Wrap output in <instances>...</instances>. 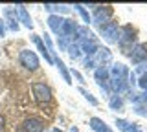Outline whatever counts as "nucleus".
<instances>
[{
  "instance_id": "f257e3e1",
  "label": "nucleus",
  "mask_w": 147,
  "mask_h": 132,
  "mask_svg": "<svg viewBox=\"0 0 147 132\" xmlns=\"http://www.w3.org/2000/svg\"><path fill=\"white\" fill-rule=\"evenodd\" d=\"M129 74H131L129 68L125 64H119V62L112 64V68H109V84L112 88L114 95H119V94L125 92V90H129V86H131L127 81Z\"/></svg>"
},
{
  "instance_id": "f03ea898",
  "label": "nucleus",
  "mask_w": 147,
  "mask_h": 132,
  "mask_svg": "<svg viewBox=\"0 0 147 132\" xmlns=\"http://www.w3.org/2000/svg\"><path fill=\"white\" fill-rule=\"evenodd\" d=\"M110 61H112V53H110V50L99 46L98 52L85 59V66L86 68H99V66H107Z\"/></svg>"
},
{
  "instance_id": "7ed1b4c3",
  "label": "nucleus",
  "mask_w": 147,
  "mask_h": 132,
  "mask_svg": "<svg viewBox=\"0 0 147 132\" xmlns=\"http://www.w3.org/2000/svg\"><path fill=\"white\" fill-rule=\"evenodd\" d=\"M134 40H136V29L132 28V26H123V28H119L116 42L125 50V52L132 46V44H134Z\"/></svg>"
},
{
  "instance_id": "20e7f679",
  "label": "nucleus",
  "mask_w": 147,
  "mask_h": 132,
  "mask_svg": "<svg viewBox=\"0 0 147 132\" xmlns=\"http://www.w3.org/2000/svg\"><path fill=\"white\" fill-rule=\"evenodd\" d=\"M31 90H33V95H35L37 103L44 105V103L52 101V88L46 83H31Z\"/></svg>"
},
{
  "instance_id": "39448f33",
  "label": "nucleus",
  "mask_w": 147,
  "mask_h": 132,
  "mask_svg": "<svg viewBox=\"0 0 147 132\" xmlns=\"http://www.w3.org/2000/svg\"><path fill=\"white\" fill-rule=\"evenodd\" d=\"M18 61H20V64L26 68V70L30 72H35L37 68H39V57H37L35 52H31V50H22L20 55H18Z\"/></svg>"
},
{
  "instance_id": "423d86ee",
  "label": "nucleus",
  "mask_w": 147,
  "mask_h": 132,
  "mask_svg": "<svg viewBox=\"0 0 147 132\" xmlns=\"http://www.w3.org/2000/svg\"><path fill=\"white\" fill-rule=\"evenodd\" d=\"M99 33H101V37H103L107 42H116L118 40V33H119V26H118V22H107V24H103V26H99Z\"/></svg>"
},
{
  "instance_id": "0eeeda50",
  "label": "nucleus",
  "mask_w": 147,
  "mask_h": 132,
  "mask_svg": "<svg viewBox=\"0 0 147 132\" xmlns=\"http://www.w3.org/2000/svg\"><path fill=\"white\" fill-rule=\"evenodd\" d=\"M112 6H98L94 11V17H92V20L96 22L98 26H103L107 24V22H110V17H112Z\"/></svg>"
},
{
  "instance_id": "6e6552de",
  "label": "nucleus",
  "mask_w": 147,
  "mask_h": 132,
  "mask_svg": "<svg viewBox=\"0 0 147 132\" xmlns=\"http://www.w3.org/2000/svg\"><path fill=\"white\" fill-rule=\"evenodd\" d=\"M94 79H96V83H98V86H99L101 90L109 92V68H107V66H99V68H96V72H94Z\"/></svg>"
},
{
  "instance_id": "1a4fd4ad",
  "label": "nucleus",
  "mask_w": 147,
  "mask_h": 132,
  "mask_svg": "<svg viewBox=\"0 0 147 132\" xmlns=\"http://www.w3.org/2000/svg\"><path fill=\"white\" fill-rule=\"evenodd\" d=\"M44 129H46L44 121L37 119V117H30V119L22 123V130L24 132H44Z\"/></svg>"
},
{
  "instance_id": "9d476101",
  "label": "nucleus",
  "mask_w": 147,
  "mask_h": 132,
  "mask_svg": "<svg viewBox=\"0 0 147 132\" xmlns=\"http://www.w3.org/2000/svg\"><path fill=\"white\" fill-rule=\"evenodd\" d=\"M131 59L134 64H142V62L147 61V44H136L132 48V53H131Z\"/></svg>"
},
{
  "instance_id": "9b49d317",
  "label": "nucleus",
  "mask_w": 147,
  "mask_h": 132,
  "mask_svg": "<svg viewBox=\"0 0 147 132\" xmlns=\"http://www.w3.org/2000/svg\"><path fill=\"white\" fill-rule=\"evenodd\" d=\"M118 125V129L121 130V132H144L140 129V127L136 125V123H131V121H127V119H121V117H116V121H114Z\"/></svg>"
},
{
  "instance_id": "f8f14e48",
  "label": "nucleus",
  "mask_w": 147,
  "mask_h": 132,
  "mask_svg": "<svg viewBox=\"0 0 147 132\" xmlns=\"http://www.w3.org/2000/svg\"><path fill=\"white\" fill-rule=\"evenodd\" d=\"M77 29H79V26L76 24L74 20H70V19H64V22H63V28H61V37H72L74 33H77Z\"/></svg>"
},
{
  "instance_id": "ddd939ff",
  "label": "nucleus",
  "mask_w": 147,
  "mask_h": 132,
  "mask_svg": "<svg viewBox=\"0 0 147 132\" xmlns=\"http://www.w3.org/2000/svg\"><path fill=\"white\" fill-rule=\"evenodd\" d=\"M90 129L94 132H114L101 117H90Z\"/></svg>"
},
{
  "instance_id": "4468645a",
  "label": "nucleus",
  "mask_w": 147,
  "mask_h": 132,
  "mask_svg": "<svg viewBox=\"0 0 147 132\" xmlns=\"http://www.w3.org/2000/svg\"><path fill=\"white\" fill-rule=\"evenodd\" d=\"M31 40H33L35 42V46L39 48V52L42 53V57L46 59V62H50V64H52L53 62V59H52V55H50V52H48V48L44 46V42H42V39L39 37V35H31Z\"/></svg>"
},
{
  "instance_id": "2eb2a0df",
  "label": "nucleus",
  "mask_w": 147,
  "mask_h": 132,
  "mask_svg": "<svg viewBox=\"0 0 147 132\" xmlns=\"http://www.w3.org/2000/svg\"><path fill=\"white\" fill-rule=\"evenodd\" d=\"M52 59H53V62H55V66L59 68V72H61V75H63V79L66 81V84H72V77H70V72L66 70V66H64V62L59 59V55L57 53H53L52 55Z\"/></svg>"
},
{
  "instance_id": "dca6fc26",
  "label": "nucleus",
  "mask_w": 147,
  "mask_h": 132,
  "mask_svg": "<svg viewBox=\"0 0 147 132\" xmlns=\"http://www.w3.org/2000/svg\"><path fill=\"white\" fill-rule=\"evenodd\" d=\"M17 13H18V19H20V22L26 26L28 29L33 28V22H31V17H30V13H28L26 6H17Z\"/></svg>"
},
{
  "instance_id": "f3484780",
  "label": "nucleus",
  "mask_w": 147,
  "mask_h": 132,
  "mask_svg": "<svg viewBox=\"0 0 147 132\" xmlns=\"http://www.w3.org/2000/svg\"><path fill=\"white\" fill-rule=\"evenodd\" d=\"M63 22L64 19L63 17H59V15H50L48 17V26H50V29L53 31V33H61V28H63Z\"/></svg>"
},
{
  "instance_id": "a211bd4d",
  "label": "nucleus",
  "mask_w": 147,
  "mask_h": 132,
  "mask_svg": "<svg viewBox=\"0 0 147 132\" xmlns=\"http://www.w3.org/2000/svg\"><path fill=\"white\" fill-rule=\"evenodd\" d=\"M4 15H6L7 20H9V28H11L13 31H17L18 29V24H17V9H13V7H6V9H4Z\"/></svg>"
},
{
  "instance_id": "6ab92c4d",
  "label": "nucleus",
  "mask_w": 147,
  "mask_h": 132,
  "mask_svg": "<svg viewBox=\"0 0 147 132\" xmlns=\"http://www.w3.org/2000/svg\"><path fill=\"white\" fill-rule=\"evenodd\" d=\"M79 92L83 94V97H85L86 101H88V103L92 105V107H98V105H99V101H98V99H96V97H94V95H92V94H90L86 88H83V86H79Z\"/></svg>"
},
{
  "instance_id": "aec40b11",
  "label": "nucleus",
  "mask_w": 147,
  "mask_h": 132,
  "mask_svg": "<svg viewBox=\"0 0 147 132\" xmlns=\"http://www.w3.org/2000/svg\"><path fill=\"white\" fill-rule=\"evenodd\" d=\"M110 108H112V110H121L123 108L121 95H112V97H110Z\"/></svg>"
},
{
  "instance_id": "412c9836",
  "label": "nucleus",
  "mask_w": 147,
  "mask_h": 132,
  "mask_svg": "<svg viewBox=\"0 0 147 132\" xmlns=\"http://www.w3.org/2000/svg\"><path fill=\"white\" fill-rule=\"evenodd\" d=\"M68 50V55H70L72 59H79L81 57V48H79V44H70V46L66 48Z\"/></svg>"
},
{
  "instance_id": "4be33fe9",
  "label": "nucleus",
  "mask_w": 147,
  "mask_h": 132,
  "mask_svg": "<svg viewBox=\"0 0 147 132\" xmlns=\"http://www.w3.org/2000/svg\"><path fill=\"white\" fill-rule=\"evenodd\" d=\"M44 9H48V11H57V13H68L70 11V7L68 6H55V4H44Z\"/></svg>"
},
{
  "instance_id": "5701e85b",
  "label": "nucleus",
  "mask_w": 147,
  "mask_h": 132,
  "mask_svg": "<svg viewBox=\"0 0 147 132\" xmlns=\"http://www.w3.org/2000/svg\"><path fill=\"white\" fill-rule=\"evenodd\" d=\"M74 7H76V9L81 13V17H83V20H85V24H90V15H88V13H86V9H85V7H83L81 4H76V6H74Z\"/></svg>"
},
{
  "instance_id": "b1692460",
  "label": "nucleus",
  "mask_w": 147,
  "mask_h": 132,
  "mask_svg": "<svg viewBox=\"0 0 147 132\" xmlns=\"http://www.w3.org/2000/svg\"><path fill=\"white\" fill-rule=\"evenodd\" d=\"M138 86H140L142 90H147V74L140 75V81H138Z\"/></svg>"
},
{
  "instance_id": "393cba45",
  "label": "nucleus",
  "mask_w": 147,
  "mask_h": 132,
  "mask_svg": "<svg viewBox=\"0 0 147 132\" xmlns=\"http://www.w3.org/2000/svg\"><path fill=\"white\" fill-rule=\"evenodd\" d=\"M72 74H74V77H76V79L79 81V83H85V79H83V75H81V74H79L77 70H72Z\"/></svg>"
},
{
  "instance_id": "a878e982",
  "label": "nucleus",
  "mask_w": 147,
  "mask_h": 132,
  "mask_svg": "<svg viewBox=\"0 0 147 132\" xmlns=\"http://www.w3.org/2000/svg\"><path fill=\"white\" fill-rule=\"evenodd\" d=\"M4 33H6V28H4L2 20H0V37H4Z\"/></svg>"
},
{
  "instance_id": "bb28decb",
  "label": "nucleus",
  "mask_w": 147,
  "mask_h": 132,
  "mask_svg": "<svg viewBox=\"0 0 147 132\" xmlns=\"http://www.w3.org/2000/svg\"><path fill=\"white\" fill-rule=\"evenodd\" d=\"M70 132H79V129H77V127H72V129H70Z\"/></svg>"
},
{
  "instance_id": "cd10ccee",
  "label": "nucleus",
  "mask_w": 147,
  "mask_h": 132,
  "mask_svg": "<svg viewBox=\"0 0 147 132\" xmlns=\"http://www.w3.org/2000/svg\"><path fill=\"white\" fill-rule=\"evenodd\" d=\"M53 132H63V130H59V129H53Z\"/></svg>"
}]
</instances>
